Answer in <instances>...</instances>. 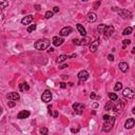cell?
<instances>
[{
  "label": "cell",
  "mask_w": 135,
  "mask_h": 135,
  "mask_svg": "<svg viewBox=\"0 0 135 135\" xmlns=\"http://www.w3.org/2000/svg\"><path fill=\"white\" fill-rule=\"evenodd\" d=\"M113 33H114V26H113V25L105 26V32H104V34H105V38H109V37H111V36L113 35Z\"/></svg>",
  "instance_id": "5b68a950"
},
{
  "label": "cell",
  "mask_w": 135,
  "mask_h": 135,
  "mask_svg": "<svg viewBox=\"0 0 135 135\" xmlns=\"http://www.w3.org/2000/svg\"><path fill=\"white\" fill-rule=\"evenodd\" d=\"M109 118H110L109 115H104V116H102V119H104V120H107V119H109Z\"/></svg>",
  "instance_id": "ab89813d"
},
{
  "label": "cell",
  "mask_w": 135,
  "mask_h": 135,
  "mask_svg": "<svg viewBox=\"0 0 135 135\" xmlns=\"http://www.w3.org/2000/svg\"><path fill=\"white\" fill-rule=\"evenodd\" d=\"M122 95H124L126 98H133L134 97V92L132 91L131 89H129V88H127V89L124 90V92H122Z\"/></svg>",
  "instance_id": "8fae6325"
},
{
  "label": "cell",
  "mask_w": 135,
  "mask_h": 135,
  "mask_svg": "<svg viewBox=\"0 0 135 135\" xmlns=\"http://www.w3.org/2000/svg\"><path fill=\"white\" fill-rule=\"evenodd\" d=\"M58 12H59V8H58V6H54L53 13H58Z\"/></svg>",
  "instance_id": "e575fe53"
},
{
  "label": "cell",
  "mask_w": 135,
  "mask_h": 135,
  "mask_svg": "<svg viewBox=\"0 0 135 135\" xmlns=\"http://www.w3.org/2000/svg\"><path fill=\"white\" fill-rule=\"evenodd\" d=\"M36 28H37L36 24H32V25H30L28 29H26V32H28V33H32V32H34L36 30Z\"/></svg>",
  "instance_id": "d4e9b609"
},
{
  "label": "cell",
  "mask_w": 135,
  "mask_h": 135,
  "mask_svg": "<svg viewBox=\"0 0 135 135\" xmlns=\"http://www.w3.org/2000/svg\"><path fill=\"white\" fill-rule=\"evenodd\" d=\"M67 59H69V56L67 55H60L57 57V59H56V61H57L58 63H61V62H65Z\"/></svg>",
  "instance_id": "d6986e66"
},
{
  "label": "cell",
  "mask_w": 135,
  "mask_h": 135,
  "mask_svg": "<svg viewBox=\"0 0 135 135\" xmlns=\"http://www.w3.org/2000/svg\"><path fill=\"white\" fill-rule=\"evenodd\" d=\"M30 116V112L26 111V110H23V111H20L17 115V118L18 119H24V118H28Z\"/></svg>",
  "instance_id": "7c38bea8"
},
{
  "label": "cell",
  "mask_w": 135,
  "mask_h": 135,
  "mask_svg": "<svg viewBox=\"0 0 135 135\" xmlns=\"http://www.w3.org/2000/svg\"><path fill=\"white\" fill-rule=\"evenodd\" d=\"M41 100L43 102H50L52 100V93H51L50 90H45L43 92L42 96H41Z\"/></svg>",
  "instance_id": "3957f363"
},
{
  "label": "cell",
  "mask_w": 135,
  "mask_h": 135,
  "mask_svg": "<svg viewBox=\"0 0 135 135\" xmlns=\"http://www.w3.org/2000/svg\"><path fill=\"white\" fill-rule=\"evenodd\" d=\"M39 132H40V134H42V135H45V134H48L49 130L46 129V128H41V129L39 130Z\"/></svg>",
  "instance_id": "83f0119b"
},
{
  "label": "cell",
  "mask_w": 135,
  "mask_h": 135,
  "mask_svg": "<svg viewBox=\"0 0 135 135\" xmlns=\"http://www.w3.org/2000/svg\"><path fill=\"white\" fill-rule=\"evenodd\" d=\"M1 114H2V108L0 107V115H1Z\"/></svg>",
  "instance_id": "7dc6e473"
},
{
  "label": "cell",
  "mask_w": 135,
  "mask_h": 135,
  "mask_svg": "<svg viewBox=\"0 0 135 135\" xmlns=\"http://www.w3.org/2000/svg\"><path fill=\"white\" fill-rule=\"evenodd\" d=\"M88 78H89V73L87 71L83 70L78 73V79H79V81H85Z\"/></svg>",
  "instance_id": "8992f818"
},
{
  "label": "cell",
  "mask_w": 135,
  "mask_h": 135,
  "mask_svg": "<svg viewBox=\"0 0 135 135\" xmlns=\"http://www.w3.org/2000/svg\"><path fill=\"white\" fill-rule=\"evenodd\" d=\"M73 32V29L71 26H65L63 29H61L60 31V36H68Z\"/></svg>",
  "instance_id": "30bf717a"
},
{
  "label": "cell",
  "mask_w": 135,
  "mask_h": 135,
  "mask_svg": "<svg viewBox=\"0 0 135 135\" xmlns=\"http://www.w3.org/2000/svg\"><path fill=\"white\" fill-rule=\"evenodd\" d=\"M108 59H109L110 61H113V60H114V56H113V55H109V56H108Z\"/></svg>",
  "instance_id": "74e56055"
},
{
  "label": "cell",
  "mask_w": 135,
  "mask_h": 135,
  "mask_svg": "<svg viewBox=\"0 0 135 135\" xmlns=\"http://www.w3.org/2000/svg\"><path fill=\"white\" fill-rule=\"evenodd\" d=\"M81 1H83V2H85V1H89V0H81Z\"/></svg>",
  "instance_id": "c3c4849f"
},
{
  "label": "cell",
  "mask_w": 135,
  "mask_h": 135,
  "mask_svg": "<svg viewBox=\"0 0 135 135\" xmlns=\"http://www.w3.org/2000/svg\"><path fill=\"white\" fill-rule=\"evenodd\" d=\"M135 125V119L134 118H129L127 119L126 124H125V128L126 129H131V128H133Z\"/></svg>",
  "instance_id": "2e32d148"
},
{
  "label": "cell",
  "mask_w": 135,
  "mask_h": 135,
  "mask_svg": "<svg viewBox=\"0 0 135 135\" xmlns=\"http://www.w3.org/2000/svg\"><path fill=\"white\" fill-rule=\"evenodd\" d=\"M73 109L75 110L76 114H81L83 110H85V105L81 104H78V102H75V104H73Z\"/></svg>",
  "instance_id": "277c9868"
},
{
  "label": "cell",
  "mask_w": 135,
  "mask_h": 135,
  "mask_svg": "<svg viewBox=\"0 0 135 135\" xmlns=\"http://www.w3.org/2000/svg\"><path fill=\"white\" fill-rule=\"evenodd\" d=\"M53 15H54V13H53V11H48L45 13V17L46 19H50V18H52L53 17Z\"/></svg>",
  "instance_id": "484cf974"
},
{
  "label": "cell",
  "mask_w": 135,
  "mask_h": 135,
  "mask_svg": "<svg viewBox=\"0 0 135 135\" xmlns=\"http://www.w3.org/2000/svg\"><path fill=\"white\" fill-rule=\"evenodd\" d=\"M49 53H53L54 52V49L53 48H51V49H49V51H48Z\"/></svg>",
  "instance_id": "7bdbcfd3"
},
{
  "label": "cell",
  "mask_w": 135,
  "mask_h": 135,
  "mask_svg": "<svg viewBox=\"0 0 135 135\" xmlns=\"http://www.w3.org/2000/svg\"><path fill=\"white\" fill-rule=\"evenodd\" d=\"M34 8L36 9V11H40V9H41V8H40V5H38V4H36V5L34 6Z\"/></svg>",
  "instance_id": "60d3db41"
},
{
  "label": "cell",
  "mask_w": 135,
  "mask_h": 135,
  "mask_svg": "<svg viewBox=\"0 0 135 135\" xmlns=\"http://www.w3.org/2000/svg\"><path fill=\"white\" fill-rule=\"evenodd\" d=\"M109 98L112 100V101H115V100L118 99V96H117L115 93H109Z\"/></svg>",
  "instance_id": "603a6c76"
},
{
  "label": "cell",
  "mask_w": 135,
  "mask_h": 135,
  "mask_svg": "<svg viewBox=\"0 0 135 135\" xmlns=\"http://www.w3.org/2000/svg\"><path fill=\"white\" fill-rule=\"evenodd\" d=\"M76 28H77L78 32H79V34L81 36H83V37H85V36H87V31H85V29L83 28L82 24H77V25H76Z\"/></svg>",
  "instance_id": "e0dca14e"
},
{
  "label": "cell",
  "mask_w": 135,
  "mask_h": 135,
  "mask_svg": "<svg viewBox=\"0 0 135 135\" xmlns=\"http://www.w3.org/2000/svg\"><path fill=\"white\" fill-rule=\"evenodd\" d=\"M52 42H53V45L55 46H59V45H61L63 42H65V39H63L62 37H59V36H55V37L53 38Z\"/></svg>",
  "instance_id": "ba28073f"
},
{
  "label": "cell",
  "mask_w": 135,
  "mask_h": 135,
  "mask_svg": "<svg viewBox=\"0 0 135 135\" xmlns=\"http://www.w3.org/2000/svg\"><path fill=\"white\" fill-rule=\"evenodd\" d=\"M114 122H115V118H114V117H110L109 119L105 120V124H104V126H102V130H104L105 132H109L110 130L113 128Z\"/></svg>",
  "instance_id": "7a4b0ae2"
},
{
  "label": "cell",
  "mask_w": 135,
  "mask_h": 135,
  "mask_svg": "<svg viewBox=\"0 0 135 135\" xmlns=\"http://www.w3.org/2000/svg\"><path fill=\"white\" fill-rule=\"evenodd\" d=\"M90 97H91V98H95V97H96V95H95V93H91Z\"/></svg>",
  "instance_id": "b9f144b4"
},
{
  "label": "cell",
  "mask_w": 135,
  "mask_h": 135,
  "mask_svg": "<svg viewBox=\"0 0 135 135\" xmlns=\"http://www.w3.org/2000/svg\"><path fill=\"white\" fill-rule=\"evenodd\" d=\"M122 43H124V46H126V45H130V43H131V40H130V39H126V40L122 41Z\"/></svg>",
  "instance_id": "4dcf8cb0"
},
{
  "label": "cell",
  "mask_w": 135,
  "mask_h": 135,
  "mask_svg": "<svg viewBox=\"0 0 135 135\" xmlns=\"http://www.w3.org/2000/svg\"><path fill=\"white\" fill-rule=\"evenodd\" d=\"M132 31H133V29L131 28V26H128L127 29H125L124 32H122V35H130V34H132Z\"/></svg>",
  "instance_id": "7402d4cb"
},
{
  "label": "cell",
  "mask_w": 135,
  "mask_h": 135,
  "mask_svg": "<svg viewBox=\"0 0 135 135\" xmlns=\"http://www.w3.org/2000/svg\"><path fill=\"white\" fill-rule=\"evenodd\" d=\"M6 6H9V2L6 0H0V12L3 9H5Z\"/></svg>",
  "instance_id": "ffe728a7"
},
{
  "label": "cell",
  "mask_w": 135,
  "mask_h": 135,
  "mask_svg": "<svg viewBox=\"0 0 135 135\" xmlns=\"http://www.w3.org/2000/svg\"><path fill=\"white\" fill-rule=\"evenodd\" d=\"M53 116L55 117V118H57V117H58V111H55V112H54V113H53Z\"/></svg>",
  "instance_id": "f35d334b"
},
{
  "label": "cell",
  "mask_w": 135,
  "mask_h": 135,
  "mask_svg": "<svg viewBox=\"0 0 135 135\" xmlns=\"http://www.w3.org/2000/svg\"><path fill=\"white\" fill-rule=\"evenodd\" d=\"M15 105H16L15 100H11V101L8 102V107H9V108H13V107H15Z\"/></svg>",
  "instance_id": "f546056e"
},
{
  "label": "cell",
  "mask_w": 135,
  "mask_h": 135,
  "mask_svg": "<svg viewBox=\"0 0 135 135\" xmlns=\"http://www.w3.org/2000/svg\"><path fill=\"white\" fill-rule=\"evenodd\" d=\"M87 43H88V39H82V40H80V45H87Z\"/></svg>",
  "instance_id": "d6a6232c"
},
{
  "label": "cell",
  "mask_w": 135,
  "mask_h": 135,
  "mask_svg": "<svg viewBox=\"0 0 135 135\" xmlns=\"http://www.w3.org/2000/svg\"><path fill=\"white\" fill-rule=\"evenodd\" d=\"M65 68H68V65H67V63H65V65H59V69H60V70H62V69H65Z\"/></svg>",
  "instance_id": "8d00e7d4"
},
{
  "label": "cell",
  "mask_w": 135,
  "mask_h": 135,
  "mask_svg": "<svg viewBox=\"0 0 135 135\" xmlns=\"http://www.w3.org/2000/svg\"><path fill=\"white\" fill-rule=\"evenodd\" d=\"M105 26H107V25H105V24H104V23L99 24V25H98V28H97V32H98V34H104Z\"/></svg>",
  "instance_id": "44dd1931"
},
{
  "label": "cell",
  "mask_w": 135,
  "mask_h": 135,
  "mask_svg": "<svg viewBox=\"0 0 135 135\" xmlns=\"http://www.w3.org/2000/svg\"><path fill=\"white\" fill-rule=\"evenodd\" d=\"M33 16L32 15H28V16H25V17H23L22 18V20H21V23L24 24V25H28V24H30L33 22Z\"/></svg>",
  "instance_id": "4fadbf2b"
},
{
  "label": "cell",
  "mask_w": 135,
  "mask_h": 135,
  "mask_svg": "<svg viewBox=\"0 0 135 135\" xmlns=\"http://www.w3.org/2000/svg\"><path fill=\"white\" fill-rule=\"evenodd\" d=\"M50 40L49 39H40V40L36 41L34 46H35L36 50H39V51H43L45 50V49H48L49 46H50Z\"/></svg>",
  "instance_id": "6da1fadb"
},
{
  "label": "cell",
  "mask_w": 135,
  "mask_h": 135,
  "mask_svg": "<svg viewBox=\"0 0 135 135\" xmlns=\"http://www.w3.org/2000/svg\"><path fill=\"white\" fill-rule=\"evenodd\" d=\"M73 43L76 45H80V40L79 39H73Z\"/></svg>",
  "instance_id": "1f68e13d"
},
{
  "label": "cell",
  "mask_w": 135,
  "mask_h": 135,
  "mask_svg": "<svg viewBox=\"0 0 135 135\" xmlns=\"http://www.w3.org/2000/svg\"><path fill=\"white\" fill-rule=\"evenodd\" d=\"M118 15L126 19V18L132 17V13L130 11H127V10H118Z\"/></svg>",
  "instance_id": "52a82bcc"
},
{
  "label": "cell",
  "mask_w": 135,
  "mask_h": 135,
  "mask_svg": "<svg viewBox=\"0 0 135 135\" xmlns=\"http://www.w3.org/2000/svg\"><path fill=\"white\" fill-rule=\"evenodd\" d=\"M98 46H99V39H96V40H94L92 43L90 45V51L92 53H95L97 51Z\"/></svg>",
  "instance_id": "9c48e42d"
},
{
  "label": "cell",
  "mask_w": 135,
  "mask_h": 135,
  "mask_svg": "<svg viewBox=\"0 0 135 135\" xmlns=\"http://www.w3.org/2000/svg\"><path fill=\"white\" fill-rule=\"evenodd\" d=\"M87 20L89 21V22H95V21L97 20V15L95 13H93V12H91V13L88 14Z\"/></svg>",
  "instance_id": "9a60e30c"
},
{
  "label": "cell",
  "mask_w": 135,
  "mask_h": 135,
  "mask_svg": "<svg viewBox=\"0 0 135 135\" xmlns=\"http://www.w3.org/2000/svg\"><path fill=\"white\" fill-rule=\"evenodd\" d=\"M93 107H94V108H97L98 105H97V104H94V105H93Z\"/></svg>",
  "instance_id": "bcb514c9"
},
{
  "label": "cell",
  "mask_w": 135,
  "mask_h": 135,
  "mask_svg": "<svg viewBox=\"0 0 135 135\" xmlns=\"http://www.w3.org/2000/svg\"><path fill=\"white\" fill-rule=\"evenodd\" d=\"M118 67H119V70L121 71V72H124V73H125V72H127L128 69H129V65H128L126 62H120Z\"/></svg>",
  "instance_id": "ac0fdd59"
},
{
  "label": "cell",
  "mask_w": 135,
  "mask_h": 135,
  "mask_svg": "<svg viewBox=\"0 0 135 135\" xmlns=\"http://www.w3.org/2000/svg\"><path fill=\"white\" fill-rule=\"evenodd\" d=\"M6 97H8L9 100H15V101L20 98L19 94H18V93H16V92H11V93H9V94L6 95Z\"/></svg>",
  "instance_id": "5bb4252c"
},
{
  "label": "cell",
  "mask_w": 135,
  "mask_h": 135,
  "mask_svg": "<svg viewBox=\"0 0 135 135\" xmlns=\"http://www.w3.org/2000/svg\"><path fill=\"white\" fill-rule=\"evenodd\" d=\"M77 131H78V129H76V130H75V129H72V132H73V133H75V132H77Z\"/></svg>",
  "instance_id": "f6af8a7d"
},
{
  "label": "cell",
  "mask_w": 135,
  "mask_h": 135,
  "mask_svg": "<svg viewBox=\"0 0 135 135\" xmlns=\"http://www.w3.org/2000/svg\"><path fill=\"white\" fill-rule=\"evenodd\" d=\"M3 17H4L3 14H0V20H2V19H3Z\"/></svg>",
  "instance_id": "ee69618b"
},
{
  "label": "cell",
  "mask_w": 135,
  "mask_h": 135,
  "mask_svg": "<svg viewBox=\"0 0 135 135\" xmlns=\"http://www.w3.org/2000/svg\"><path fill=\"white\" fill-rule=\"evenodd\" d=\"M100 3H101V0H99V1L97 2L96 4H95V6H94V10H97L98 8H99V5H100Z\"/></svg>",
  "instance_id": "836d02e7"
},
{
  "label": "cell",
  "mask_w": 135,
  "mask_h": 135,
  "mask_svg": "<svg viewBox=\"0 0 135 135\" xmlns=\"http://www.w3.org/2000/svg\"><path fill=\"white\" fill-rule=\"evenodd\" d=\"M21 85H22V91H29L30 90V87H29L28 83H21Z\"/></svg>",
  "instance_id": "f1b7e54d"
},
{
  "label": "cell",
  "mask_w": 135,
  "mask_h": 135,
  "mask_svg": "<svg viewBox=\"0 0 135 135\" xmlns=\"http://www.w3.org/2000/svg\"><path fill=\"white\" fill-rule=\"evenodd\" d=\"M121 88H122V83L121 82H117L116 85H115V87H114V91H119V90H121Z\"/></svg>",
  "instance_id": "4316f807"
},
{
  "label": "cell",
  "mask_w": 135,
  "mask_h": 135,
  "mask_svg": "<svg viewBox=\"0 0 135 135\" xmlns=\"http://www.w3.org/2000/svg\"><path fill=\"white\" fill-rule=\"evenodd\" d=\"M59 85H60V88H61V89H65V88H67V85H65V82H60Z\"/></svg>",
  "instance_id": "d590c367"
},
{
  "label": "cell",
  "mask_w": 135,
  "mask_h": 135,
  "mask_svg": "<svg viewBox=\"0 0 135 135\" xmlns=\"http://www.w3.org/2000/svg\"><path fill=\"white\" fill-rule=\"evenodd\" d=\"M112 109H113V104H112V101L107 102V105H105V111H110V110H112Z\"/></svg>",
  "instance_id": "cb8c5ba5"
}]
</instances>
